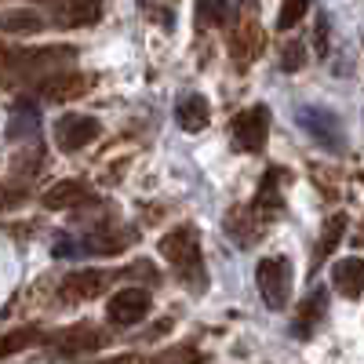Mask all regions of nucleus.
<instances>
[{
	"label": "nucleus",
	"mask_w": 364,
	"mask_h": 364,
	"mask_svg": "<svg viewBox=\"0 0 364 364\" xmlns=\"http://www.w3.org/2000/svg\"><path fill=\"white\" fill-rule=\"evenodd\" d=\"M26 200V186H15V182H0V211H11Z\"/></svg>",
	"instance_id": "26"
},
{
	"label": "nucleus",
	"mask_w": 364,
	"mask_h": 364,
	"mask_svg": "<svg viewBox=\"0 0 364 364\" xmlns=\"http://www.w3.org/2000/svg\"><path fill=\"white\" fill-rule=\"evenodd\" d=\"M324 302H328V295H324V291H314V295L306 299V306H302V321L295 324V331H310V328L321 321V314H324Z\"/></svg>",
	"instance_id": "22"
},
{
	"label": "nucleus",
	"mask_w": 364,
	"mask_h": 364,
	"mask_svg": "<svg viewBox=\"0 0 364 364\" xmlns=\"http://www.w3.org/2000/svg\"><path fill=\"white\" fill-rule=\"evenodd\" d=\"M277 178H281V171H269L266 178H262V186H259V197H255V215L262 219V223H269L273 215L281 211V190H277Z\"/></svg>",
	"instance_id": "17"
},
{
	"label": "nucleus",
	"mask_w": 364,
	"mask_h": 364,
	"mask_svg": "<svg viewBox=\"0 0 364 364\" xmlns=\"http://www.w3.org/2000/svg\"><path fill=\"white\" fill-rule=\"evenodd\" d=\"M146 314H149V291L146 288H120L109 299V306H106V317L113 324H120V328L139 324Z\"/></svg>",
	"instance_id": "7"
},
{
	"label": "nucleus",
	"mask_w": 364,
	"mask_h": 364,
	"mask_svg": "<svg viewBox=\"0 0 364 364\" xmlns=\"http://www.w3.org/2000/svg\"><path fill=\"white\" fill-rule=\"evenodd\" d=\"M255 281H259V295L269 310H284L291 299V262L284 255H269L255 266Z\"/></svg>",
	"instance_id": "3"
},
{
	"label": "nucleus",
	"mask_w": 364,
	"mask_h": 364,
	"mask_svg": "<svg viewBox=\"0 0 364 364\" xmlns=\"http://www.w3.org/2000/svg\"><path fill=\"white\" fill-rule=\"evenodd\" d=\"M295 120H299V128H302V132H310L317 142H324V146H339L343 128H339V117H336V113L317 109V106H302V109L295 113Z\"/></svg>",
	"instance_id": "9"
},
{
	"label": "nucleus",
	"mask_w": 364,
	"mask_h": 364,
	"mask_svg": "<svg viewBox=\"0 0 364 364\" xmlns=\"http://www.w3.org/2000/svg\"><path fill=\"white\" fill-rule=\"evenodd\" d=\"M106 273L102 269H80L73 277H66L63 284V299H95L102 288H106Z\"/></svg>",
	"instance_id": "14"
},
{
	"label": "nucleus",
	"mask_w": 364,
	"mask_h": 364,
	"mask_svg": "<svg viewBox=\"0 0 364 364\" xmlns=\"http://www.w3.org/2000/svg\"><path fill=\"white\" fill-rule=\"evenodd\" d=\"M51 22L63 29H80V26H95L102 18V0H48Z\"/></svg>",
	"instance_id": "6"
},
{
	"label": "nucleus",
	"mask_w": 364,
	"mask_h": 364,
	"mask_svg": "<svg viewBox=\"0 0 364 364\" xmlns=\"http://www.w3.org/2000/svg\"><path fill=\"white\" fill-rule=\"evenodd\" d=\"M230 51H233L237 63H252V58L262 51V29H259V26H240V29H233Z\"/></svg>",
	"instance_id": "16"
},
{
	"label": "nucleus",
	"mask_w": 364,
	"mask_h": 364,
	"mask_svg": "<svg viewBox=\"0 0 364 364\" xmlns=\"http://www.w3.org/2000/svg\"><path fill=\"white\" fill-rule=\"evenodd\" d=\"M73 48L48 44V48H26V51H4L0 55V70H8L11 77H51L58 70H66L73 63Z\"/></svg>",
	"instance_id": "1"
},
{
	"label": "nucleus",
	"mask_w": 364,
	"mask_h": 364,
	"mask_svg": "<svg viewBox=\"0 0 364 364\" xmlns=\"http://www.w3.org/2000/svg\"><path fill=\"white\" fill-rule=\"evenodd\" d=\"M262 226H266V223L255 215V208H230V211H226V233H230L233 245H240V248L255 245L259 233H262Z\"/></svg>",
	"instance_id": "10"
},
{
	"label": "nucleus",
	"mask_w": 364,
	"mask_h": 364,
	"mask_svg": "<svg viewBox=\"0 0 364 364\" xmlns=\"http://www.w3.org/2000/svg\"><path fill=\"white\" fill-rule=\"evenodd\" d=\"M175 120L182 132H204L208 120H211V106L204 95H197V91H186V95H178L175 102Z\"/></svg>",
	"instance_id": "11"
},
{
	"label": "nucleus",
	"mask_w": 364,
	"mask_h": 364,
	"mask_svg": "<svg viewBox=\"0 0 364 364\" xmlns=\"http://www.w3.org/2000/svg\"><path fill=\"white\" fill-rule=\"evenodd\" d=\"M266 135H269V109L266 106H252V109L233 117V146L237 149H245V154H259Z\"/></svg>",
	"instance_id": "5"
},
{
	"label": "nucleus",
	"mask_w": 364,
	"mask_h": 364,
	"mask_svg": "<svg viewBox=\"0 0 364 364\" xmlns=\"http://www.w3.org/2000/svg\"><path fill=\"white\" fill-rule=\"evenodd\" d=\"M197 18L204 26H226L230 18V0H197Z\"/></svg>",
	"instance_id": "19"
},
{
	"label": "nucleus",
	"mask_w": 364,
	"mask_h": 364,
	"mask_svg": "<svg viewBox=\"0 0 364 364\" xmlns=\"http://www.w3.org/2000/svg\"><path fill=\"white\" fill-rule=\"evenodd\" d=\"M164 259L178 269V277L186 281L193 291H204V259H200V245H197V230L193 226H178L161 240Z\"/></svg>",
	"instance_id": "2"
},
{
	"label": "nucleus",
	"mask_w": 364,
	"mask_h": 364,
	"mask_svg": "<svg viewBox=\"0 0 364 364\" xmlns=\"http://www.w3.org/2000/svg\"><path fill=\"white\" fill-rule=\"evenodd\" d=\"M37 336H41L37 328H15V331H8V336L0 339V357H8V353H18V350H26V346H33Z\"/></svg>",
	"instance_id": "20"
},
{
	"label": "nucleus",
	"mask_w": 364,
	"mask_h": 364,
	"mask_svg": "<svg viewBox=\"0 0 364 364\" xmlns=\"http://www.w3.org/2000/svg\"><path fill=\"white\" fill-rule=\"evenodd\" d=\"M306 11H310V0H284L277 11V29H295Z\"/></svg>",
	"instance_id": "23"
},
{
	"label": "nucleus",
	"mask_w": 364,
	"mask_h": 364,
	"mask_svg": "<svg viewBox=\"0 0 364 364\" xmlns=\"http://www.w3.org/2000/svg\"><path fill=\"white\" fill-rule=\"evenodd\" d=\"M99 132H102L99 120L84 117V113H63L55 120V142H58V149H66V154H77L87 142H95Z\"/></svg>",
	"instance_id": "4"
},
{
	"label": "nucleus",
	"mask_w": 364,
	"mask_h": 364,
	"mask_svg": "<svg viewBox=\"0 0 364 364\" xmlns=\"http://www.w3.org/2000/svg\"><path fill=\"white\" fill-rule=\"evenodd\" d=\"M346 215H331L328 219V226H324V233H321V245H317V259H324V255H331L339 248V240H343V233H346Z\"/></svg>",
	"instance_id": "18"
},
{
	"label": "nucleus",
	"mask_w": 364,
	"mask_h": 364,
	"mask_svg": "<svg viewBox=\"0 0 364 364\" xmlns=\"http://www.w3.org/2000/svg\"><path fill=\"white\" fill-rule=\"evenodd\" d=\"M281 66H284L288 73H295V70L306 66V44H302V41H288V44L281 48Z\"/></svg>",
	"instance_id": "25"
},
{
	"label": "nucleus",
	"mask_w": 364,
	"mask_h": 364,
	"mask_svg": "<svg viewBox=\"0 0 364 364\" xmlns=\"http://www.w3.org/2000/svg\"><path fill=\"white\" fill-rule=\"evenodd\" d=\"M87 87H91V80H87L84 73L58 70V73H51V77L41 80V99H44V102H73V99L84 95Z\"/></svg>",
	"instance_id": "8"
},
{
	"label": "nucleus",
	"mask_w": 364,
	"mask_h": 364,
	"mask_svg": "<svg viewBox=\"0 0 364 364\" xmlns=\"http://www.w3.org/2000/svg\"><path fill=\"white\" fill-rule=\"evenodd\" d=\"M99 343H102L99 331H91V328H77V331H70V336H66L63 343H58V346H63L66 353H80V350H95Z\"/></svg>",
	"instance_id": "21"
},
{
	"label": "nucleus",
	"mask_w": 364,
	"mask_h": 364,
	"mask_svg": "<svg viewBox=\"0 0 364 364\" xmlns=\"http://www.w3.org/2000/svg\"><path fill=\"white\" fill-rule=\"evenodd\" d=\"M0 29H4V33H15V37H29V33H41L44 29V18L33 8H15V11L0 15Z\"/></svg>",
	"instance_id": "15"
},
{
	"label": "nucleus",
	"mask_w": 364,
	"mask_h": 364,
	"mask_svg": "<svg viewBox=\"0 0 364 364\" xmlns=\"http://www.w3.org/2000/svg\"><path fill=\"white\" fill-rule=\"evenodd\" d=\"M91 200V190L84 186V182L77 178H63V182H55V186L44 193V208L51 211H66V208H80Z\"/></svg>",
	"instance_id": "12"
},
{
	"label": "nucleus",
	"mask_w": 364,
	"mask_h": 364,
	"mask_svg": "<svg viewBox=\"0 0 364 364\" xmlns=\"http://www.w3.org/2000/svg\"><path fill=\"white\" fill-rule=\"evenodd\" d=\"M331 281H336V288L346 295V299H357L364 295V259H343L336 262V269H331Z\"/></svg>",
	"instance_id": "13"
},
{
	"label": "nucleus",
	"mask_w": 364,
	"mask_h": 364,
	"mask_svg": "<svg viewBox=\"0 0 364 364\" xmlns=\"http://www.w3.org/2000/svg\"><path fill=\"white\" fill-rule=\"evenodd\" d=\"M314 44H317V55H328V18H324V15L317 18V29H314Z\"/></svg>",
	"instance_id": "27"
},
{
	"label": "nucleus",
	"mask_w": 364,
	"mask_h": 364,
	"mask_svg": "<svg viewBox=\"0 0 364 364\" xmlns=\"http://www.w3.org/2000/svg\"><path fill=\"white\" fill-rule=\"evenodd\" d=\"M149 364H200V353H197L193 346H168V350H161Z\"/></svg>",
	"instance_id": "24"
},
{
	"label": "nucleus",
	"mask_w": 364,
	"mask_h": 364,
	"mask_svg": "<svg viewBox=\"0 0 364 364\" xmlns=\"http://www.w3.org/2000/svg\"><path fill=\"white\" fill-rule=\"evenodd\" d=\"M106 364H149V360L139 357V353H124V357H113V360H106Z\"/></svg>",
	"instance_id": "28"
}]
</instances>
